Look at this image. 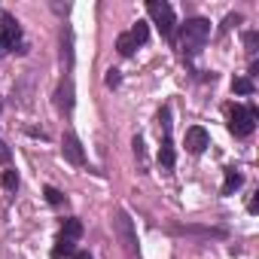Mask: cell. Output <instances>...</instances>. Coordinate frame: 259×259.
Here are the masks:
<instances>
[{"instance_id":"cell-6","label":"cell","mask_w":259,"mask_h":259,"mask_svg":"<svg viewBox=\"0 0 259 259\" xmlns=\"http://www.w3.org/2000/svg\"><path fill=\"white\" fill-rule=\"evenodd\" d=\"M61 147H64V159L70 162V165H85V153H82V144L76 141V135H64L61 138Z\"/></svg>"},{"instance_id":"cell-21","label":"cell","mask_w":259,"mask_h":259,"mask_svg":"<svg viewBox=\"0 0 259 259\" xmlns=\"http://www.w3.org/2000/svg\"><path fill=\"white\" fill-rule=\"evenodd\" d=\"M10 49H13V43H10V40H7L4 34H0V55H7Z\"/></svg>"},{"instance_id":"cell-16","label":"cell","mask_w":259,"mask_h":259,"mask_svg":"<svg viewBox=\"0 0 259 259\" xmlns=\"http://www.w3.org/2000/svg\"><path fill=\"white\" fill-rule=\"evenodd\" d=\"M159 128L165 132V138L171 135V113H168V107H162V113H159Z\"/></svg>"},{"instance_id":"cell-13","label":"cell","mask_w":259,"mask_h":259,"mask_svg":"<svg viewBox=\"0 0 259 259\" xmlns=\"http://www.w3.org/2000/svg\"><path fill=\"white\" fill-rule=\"evenodd\" d=\"M61 235H64V238H70V241H76V238L82 235V223H79V220H64Z\"/></svg>"},{"instance_id":"cell-11","label":"cell","mask_w":259,"mask_h":259,"mask_svg":"<svg viewBox=\"0 0 259 259\" xmlns=\"http://www.w3.org/2000/svg\"><path fill=\"white\" fill-rule=\"evenodd\" d=\"M135 43H132V37H128V34H119V40H116V52L122 55V58H132L135 55Z\"/></svg>"},{"instance_id":"cell-5","label":"cell","mask_w":259,"mask_h":259,"mask_svg":"<svg viewBox=\"0 0 259 259\" xmlns=\"http://www.w3.org/2000/svg\"><path fill=\"white\" fill-rule=\"evenodd\" d=\"M207 144H210V135L204 132L201 125H192L189 132H186V150H189L192 156H201V153L207 150Z\"/></svg>"},{"instance_id":"cell-3","label":"cell","mask_w":259,"mask_h":259,"mask_svg":"<svg viewBox=\"0 0 259 259\" xmlns=\"http://www.w3.org/2000/svg\"><path fill=\"white\" fill-rule=\"evenodd\" d=\"M147 13L153 16V22L159 25V31H162V37H174V10L165 4V0H150L147 4Z\"/></svg>"},{"instance_id":"cell-22","label":"cell","mask_w":259,"mask_h":259,"mask_svg":"<svg viewBox=\"0 0 259 259\" xmlns=\"http://www.w3.org/2000/svg\"><path fill=\"white\" fill-rule=\"evenodd\" d=\"M0 162H10V147L0 144Z\"/></svg>"},{"instance_id":"cell-4","label":"cell","mask_w":259,"mask_h":259,"mask_svg":"<svg viewBox=\"0 0 259 259\" xmlns=\"http://www.w3.org/2000/svg\"><path fill=\"white\" fill-rule=\"evenodd\" d=\"M116 232H119V238H122V247H125V253L128 256H135L138 253V238H135V229H132V220H128V213L125 210H119V217H116Z\"/></svg>"},{"instance_id":"cell-20","label":"cell","mask_w":259,"mask_h":259,"mask_svg":"<svg viewBox=\"0 0 259 259\" xmlns=\"http://www.w3.org/2000/svg\"><path fill=\"white\" fill-rule=\"evenodd\" d=\"M238 22H241V16H229V19H226V22L220 25V34H226V31H229L232 25H238Z\"/></svg>"},{"instance_id":"cell-23","label":"cell","mask_w":259,"mask_h":259,"mask_svg":"<svg viewBox=\"0 0 259 259\" xmlns=\"http://www.w3.org/2000/svg\"><path fill=\"white\" fill-rule=\"evenodd\" d=\"M73 259H92L89 253H73Z\"/></svg>"},{"instance_id":"cell-12","label":"cell","mask_w":259,"mask_h":259,"mask_svg":"<svg viewBox=\"0 0 259 259\" xmlns=\"http://www.w3.org/2000/svg\"><path fill=\"white\" fill-rule=\"evenodd\" d=\"M128 37H132V43H135V46L147 43V40H150V28H147V22H138V25L132 28V34H128Z\"/></svg>"},{"instance_id":"cell-1","label":"cell","mask_w":259,"mask_h":259,"mask_svg":"<svg viewBox=\"0 0 259 259\" xmlns=\"http://www.w3.org/2000/svg\"><path fill=\"white\" fill-rule=\"evenodd\" d=\"M207 37H210V22H207V19H189V22L180 28V46H183V52H189V55H195V52L207 43Z\"/></svg>"},{"instance_id":"cell-17","label":"cell","mask_w":259,"mask_h":259,"mask_svg":"<svg viewBox=\"0 0 259 259\" xmlns=\"http://www.w3.org/2000/svg\"><path fill=\"white\" fill-rule=\"evenodd\" d=\"M43 195H46V201H49V204H55V207H58V204L64 201V195H61V192H58L55 186H46V192H43Z\"/></svg>"},{"instance_id":"cell-9","label":"cell","mask_w":259,"mask_h":259,"mask_svg":"<svg viewBox=\"0 0 259 259\" xmlns=\"http://www.w3.org/2000/svg\"><path fill=\"white\" fill-rule=\"evenodd\" d=\"M241 183H244V177H241L235 168H229V171H226V180H223V195H232Z\"/></svg>"},{"instance_id":"cell-14","label":"cell","mask_w":259,"mask_h":259,"mask_svg":"<svg viewBox=\"0 0 259 259\" xmlns=\"http://www.w3.org/2000/svg\"><path fill=\"white\" fill-rule=\"evenodd\" d=\"M232 89H235L238 95H253V79H250V76H241V79L232 82Z\"/></svg>"},{"instance_id":"cell-7","label":"cell","mask_w":259,"mask_h":259,"mask_svg":"<svg viewBox=\"0 0 259 259\" xmlns=\"http://www.w3.org/2000/svg\"><path fill=\"white\" fill-rule=\"evenodd\" d=\"M73 253H76V247H73V241L64 238V235H61V238L55 241V247H52V259H64V256H73Z\"/></svg>"},{"instance_id":"cell-15","label":"cell","mask_w":259,"mask_h":259,"mask_svg":"<svg viewBox=\"0 0 259 259\" xmlns=\"http://www.w3.org/2000/svg\"><path fill=\"white\" fill-rule=\"evenodd\" d=\"M0 186H4V189H19V174H16V171H4Z\"/></svg>"},{"instance_id":"cell-2","label":"cell","mask_w":259,"mask_h":259,"mask_svg":"<svg viewBox=\"0 0 259 259\" xmlns=\"http://www.w3.org/2000/svg\"><path fill=\"white\" fill-rule=\"evenodd\" d=\"M226 113H229V132L235 135V138H250L253 135V128H256V110L253 107H226Z\"/></svg>"},{"instance_id":"cell-19","label":"cell","mask_w":259,"mask_h":259,"mask_svg":"<svg viewBox=\"0 0 259 259\" xmlns=\"http://www.w3.org/2000/svg\"><path fill=\"white\" fill-rule=\"evenodd\" d=\"M119 79H122V76H119V70H107V79H104V82H107L110 89H116V85H119Z\"/></svg>"},{"instance_id":"cell-10","label":"cell","mask_w":259,"mask_h":259,"mask_svg":"<svg viewBox=\"0 0 259 259\" xmlns=\"http://www.w3.org/2000/svg\"><path fill=\"white\" fill-rule=\"evenodd\" d=\"M159 162H162V168H174V144H171V138H165V141H162Z\"/></svg>"},{"instance_id":"cell-8","label":"cell","mask_w":259,"mask_h":259,"mask_svg":"<svg viewBox=\"0 0 259 259\" xmlns=\"http://www.w3.org/2000/svg\"><path fill=\"white\" fill-rule=\"evenodd\" d=\"M0 34H4V37H7V40H10V43L16 46V40H19V34H22V31H19L16 19H13L10 13H4V31H0Z\"/></svg>"},{"instance_id":"cell-18","label":"cell","mask_w":259,"mask_h":259,"mask_svg":"<svg viewBox=\"0 0 259 259\" xmlns=\"http://www.w3.org/2000/svg\"><path fill=\"white\" fill-rule=\"evenodd\" d=\"M256 43H259V34H247V37H244V46H247V52H250V55L256 52Z\"/></svg>"}]
</instances>
